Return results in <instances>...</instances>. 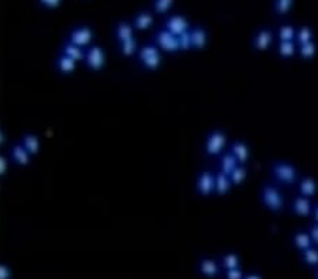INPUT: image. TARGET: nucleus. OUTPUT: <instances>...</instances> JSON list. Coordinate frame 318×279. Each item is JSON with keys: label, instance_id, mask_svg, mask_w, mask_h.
<instances>
[{"label": "nucleus", "instance_id": "nucleus-1", "mask_svg": "<svg viewBox=\"0 0 318 279\" xmlns=\"http://www.w3.org/2000/svg\"><path fill=\"white\" fill-rule=\"evenodd\" d=\"M270 175L276 184L283 186H296L300 179L297 167L287 161H274L273 164H270Z\"/></svg>", "mask_w": 318, "mask_h": 279}, {"label": "nucleus", "instance_id": "nucleus-2", "mask_svg": "<svg viewBox=\"0 0 318 279\" xmlns=\"http://www.w3.org/2000/svg\"><path fill=\"white\" fill-rule=\"evenodd\" d=\"M136 56H137V62L146 71H157L158 68L162 67V51L153 41L146 43L142 47H139V51H137Z\"/></svg>", "mask_w": 318, "mask_h": 279}, {"label": "nucleus", "instance_id": "nucleus-3", "mask_svg": "<svg viewBox=\"0 0 318 279\" xmlns=\"http://www.w3.org/2000/svg\"><path fill=\"white\" fill-rule=\"evenodd\" d=\"M260 201L263 206L272 213H281L285 210L286 202L279 186L273 184H264L260 189Z\"/></svg>", "mask_w": 318, "mask_h": 279}, {"label": "nucleus", "instance_id": "nucleus-4", "mask_svg": "<svg viewBox=\"0 0 318 279\" xmlns=\"http://www.w3.org/2000/svg\"><path fill=\"white\" fill-rule=\"evenodd\" d=\"M228 145V134L221 129L211 130L205 137L204 143V152L205 155L211 158H217L225 152V148Z\"/></svg>", "mask_w": 318, "mask_h": 279}, {"label": "nucleus", "instance_id": "nucleus-5", "mask_svg": "<svg viewBox=\"0 0 318 279\" xmlns=\"http://www.w3.org/2000/svg\"><path fill=\"white\" fill-rule=\"evenodd\" d=\"M151 41H153L163 52H167V54H179L180 52L177 35H174V34H171L170 31H167L166 28L162 27L160 30H157Z\"/></svg>", "mask_w": 318, "mask_h": 279}, {"label": "nucleus", "instance_id": "nucleus-6", "mask_svg": "<svg viewBox=\"0 0 318 279\" xmlns=\"http://www.w3.org/2000/svg\"><path fill=\"white\" fill-rule=\"evenodd\" d=\"M85 65L88 67V69L94 71V72H99L101 69H103L106 64V54L102 47L99 45L91 44L86 50H85Z\"/></svg>", "mask_w": 318, "mask_h": 279}, {"label": "nucleus", "instance_id": "nucleus-7", "mask_svg": "<svg viewBox=\"0 0 318 279\" xmlns=\"http://www.w3.org/2000/svg\"><path fill=\"white\" fill-rule=\"evenodd\" d=\"M163 28H166L174 35H181L183 33H187L191 28L190 20L184 14H171L166 17Z\"/></svg>", "mask_w": 318, "mask_h": 279}, {"label": "nucleus", "instance_id": "nucleus-8", "mask_svg": "<svg viewBox=\"0 0 318 279\" xmlns=\"http://www.w3.org/2000/svg\"><path fill=\"white\" fill-rule=\"evenodd\" d=\"M68 41L73 44L78 45L81 48H88L92 44L94 39V30L88 26H79L71 30V33L68 34Z\"/></svg>", "mask_w": 318, "mask_h": 279}, {"label": "nucleus", "instance_id": "nucleus-9", "mask_svg": "<svg viewBox=\"0 0 318 279\" xmlns=\"http://www.w3.org/2000/svg\"><path fill=\"white\" fill-rule=\"evenodd\" d=\"M274 41V31L272 28L263 27L260 30H257L253 38H252V45L257 52H264L268 51Z\"/></svg>", "mask_w": 318, "mask_h": 279}, {"label": "nucleus", "instance_id": "nucleus-10", "mask_svg": "<svg viewBox=\"0 0 318 279\" xmlns=\"http://www.w3.org/2000/svg\"><path fill=\"white\" fill-rule=\"evenodd\" d=\"M197 193L202 197H209L214 195V171L209 169H202L198 173L196 181Z\"/></svg>", "mask_w": 318, "mask_h": 279}, {"label": "nucleus", "instance_id": "nucleus-11", "mask_svg": "<svg viewBox=\"0 0 318 279\" xmlns=\"http://www.w3.org/2000/svg\"><path fill=\"white\" fill-rule=\"evenodd\" d=\"M188 34H190L191 50L201 51L207 47L208 39H209L207 28L202 27V26H194V27L191 26Z\"/></svg>", "mask_w": 318, "mask_h": 279}, {"label": "nucleus", "instance_id": "nucleus-12", "mask_svg": "<svg viewBox=\"0 0 318 279\" xmlns=\"http://www.w3.org/2000/svg\"><path fill=\"white\" fill-rule=\"evenodd\" d=\"M313 202L311 199H308L306 196L298 195L296 197H293V201L290 203V210L298 217H308L311 216V212H313Z\"/></svg>", "mask_w": 318, "mask_h": 279}, {"label": "nucleus", "instance_id": "nucleus-13", "mask_svg": "<svg viewBox=\"0 0 318 279\" xmlns=\"http://www.w3.org/2000/svg\"><path fill=\"white\" fill-rule=\"evenodd\" d=\"M228 151L242 165H246V164L249 162V160H251V150H249L248 144L243 143L242 140H235V141H232V143L229 144Z\"/></svg>", "mask_w": 318, "mask_h": 279}, {"label": "nucleus", "instance_id": "nucleus-14", "mask_svg": "<svg viewBox=\"0 0 318 279\" xmlns=\"http://www.w3.org/2000/svg\"><path fill=\"white\" fill-rule=\"evenodd\" d=\"M297 190H298V195L306 196L308 199H311L318 193V182L313 176H303L298 179L297 182Z\"/></svg>", "mask_w": 318, "mask_h": 279}, {"label": "nucleus", "instance_id": "nucleus-15", "mask_svg": "<svg viewBox=\"0 0 318 279\" xmlns=\"http://www.w3.org/2000/svg\"><path fill=\"white\" fill-rule=\"evenodd\" d=\"M231 189H232V184L228 175L217 169L214 172V193L218 196H225L228 195Z\"/></svg>", "mask_w": 318, "mask_h": 279}, {"label": "nucleus", "instance_id": "nucleus-16", "mask_svg": "<svg viewBox=\"0 0 318 279\" xmlns=\"http://www.w3.org/2000/svg\"><path fill=\"white\" fill-rule=\"evenodd\" d=\"M153 24H154V16H153L149 10L139 11V13L134 16L133 22H132V26H133L134 30H137V31L149 30Z\"/></svg>", "mask_w": 318, "mask_h": 279}, {"label": "nucleus", "instance_id": "nucleus-17", "mask_svg": "<svg viewBox=\"0 0 318 279\" xmlns=\"http://www.w3.org/2000/svg\"><path fill=\"white\" fill-rule=\"evenodd\" d=\"M30 158H31V155L23 148V145L20 143H16V144H13L10 147L9 160L11 162H14L17 165H27L28 162H30Z\"/></svg>", "mask_w": 318, "mask_h": 279}, {"label": "nucleus", "instance_id": "nucleus-18", "mask_svg": "<svg viewBox=\"0 0 318 279\" xmlns=\"http://www.w3.org/2000/svg\"><path fill=\"white\" fill-rule=\"evenodd\" d=\"M113 33H115V38H116L117 44H120V43L126 41V39L134 38V28L132 26V23L129 22L117 23L116 26H115Z\"/></svg>", "mask_w": 318, "mask_h": 279}, {"label": "nucleus", "instance_id": "nucleus-19", "mask_svg": "<svg viewBox=\"0 0 318 279\" xmlns=\"http://www.w3.org/2000/svg\"><path fill=\"white\" fill-rule=\"evenodd\" d=\"M238 165H239L238 160H236V158H235V156L232 155L229 151H225V152L221 154L219 158H218V162H217L218 171L226 173V175H229V173L232 172V169H234L235 167H238Z\"/></svg>", "mask_w": 318, "mask_h": 279}, {"label": "nucleus", "instance_id": "nucleus-20", "mask_svg": "<svg viewBox=\"0 0 318 279\" xmlns=\"http://www.w3.org/2000/svg\"><path fill=\"white\" fill-rule=\"evenodd\" d=\"M60 52H61V54H64V55H67L68 58L74 59L75 62L84 61V58H85V50H84V48H81V47H78V45H75V44H73V43H69L68 39H65V41H64V44H62Z\"/></svg>", "mask_w": 318, "mask_h": 279}, {"label": "nucleus", "instance_id": "nucleus-21", "mask_svg": "<svg viewBox=\"0 0 318 279\" xmlns=\"http://www.w3.org/2000/svg\"><path fill=\"white\" fill-rule=\"evenodd\" d=\"M198 271L205 278H215L219 274V265L212 258H201L198 263Z\"/></svg>", "mask_w": 318, "mask_h": 279}, {"label": "nucleus", "instance_id": "nucleus-22", "mask_svg": "<svg viewBox=\"0 0 318 279\" xmlns=\"http://www.w3.org/2000/svg\"><path fill=\"white\" fill-rule=\"evenodd\" d=\"M20 144L23 145V148L27 151L30 155L37 154L40 150V140L37 135L31 134V133H26L22 135L20 138Z\"/></svg>", "mask_w": 318, "mask_h": 279}, {"label": "nucleus", "instance_id": "nucleus-23", "mask_svg": "<svg viewBox=\"0 0 318 279\" xmlns=\"http://www.w3.org/2000/svg\"><path fill=\"white\" fill-rule=\"evenodd\" d=\"M56 68L61 73L67 75V73H73L74 71H75V68H77V62L60 52L58 56L56 58Z\"/></svg>", "mask_w": 318, "mask_h": 279}, {"label": "nucleus", "instance_id": "nucleus-24", "mask_svg": "<svg viewBox=\"0 0 318 279\" xmlns=\"http://www.w3.org/2000/svg\"><path fill=\"white\" fill-rule=\"evenodd\" d=\"M291 240H293V246L296 247L298 251L307 250V248H310V247L313 246V241L310 238L308 231H303V230L296 231V233L293 234V238H291Z\"/></svg>", "mask_w": 318, "mask_h": 279}, {"label": "nucleus", "instance_id": "nucleus-25", "mask_svg": "<svg viewBox=\"0 0 318 279\" xmlns=\"http://www.w3.org/2000/svg\"><path fill=\"white\" fill-rule=\"evenodd\" d=\"M296 28L291 24H281L276 33V38L279 43H285V41H294L296 39Z\"/></svg>", "mask_w": 318, "mask_h": 279}, {"label": "nucleus", "instance_id": "nucleus-26", "mask_svg": "<svg viewBox=\"0 0 318 279\" xmlns=\"http://www.w3.org/2000/svg\"><path fill=\"white\" fill-rule=\"evenodd\" d=\"M314 41V31L310 26H300L296 28V39L294 43L297 45H303L306 43Z\"/></svg>", "mask_w": 318, "mask_h": 279}, {"label": "nucleus", "instance_id": "nucleus-27", "mask_svg": "<svg viewBox=\"0 0 318 279\" xmlns=\"http://www.w3.org/2000/svg\"><path fill=\"white\" fill-rule=\"evenodd\" d=\"M277 55L280 58H285V59H289V58H293V56L297 54V44L294 41H285V43H279L277 44Z\"/></svg>", "mask_w": 318, "mask_h": 279}, {"label": "nucleus", "instance_id": "nucleus-28", "mask_svg": "<svg viewBox=\"0 0 318 279\" xmlns=\"http://www.w3.org/2000/svg\"><path fill=\"white\" fill-rule=\"evenodd\" d=\"M318 47L315 44V41H310V43H306L303 45H297V54L302 56L303 59L306 61H310L313 59L314 56L317 55Z\"/></svg>", "mask_w": 318, "mask_h": 279}, {"label": "nucleus", "instance_id": "nucleus-29", "mask_svg": "<svg viewBox=\"0 0 318 279\" xmlns=\"http://www.w3.org/2000/svg\"><path fill=\"white\" fill-rule=\"evenodd\" d=\"M229 179H231V184L232 186H239L245 182L246 176H248V171H246L245 165L239 164L238 167H235L232 169V172L228 175Z\"/></svg>", "mask_w": 318, "mask_h": 279}, {"label": "nucleus", "instance_id": "nucleus-30", "mask_svg": "<svg viewBox=\"0 0 318 279\" xmlns=\"http://www.w3.org/2000/svg\"><path fill=\"white\" fill-rule=\"evenodd\" d=\"M137 51H139V44H137L136 38L126 39V41H123V43L119 44V52L123 56H128V58L129 56H133L137 54Z\"/></svg>", "mask_w": 318, "mask_h": 279}, {"label": "nucleus", "instance_id": "nucleus-31", "mask_svg": "<svg viewBox=\"0 0 318 279\" xmlns=\"http://www.w3.org/2000/svg\"><path fill=\"white\" fill-rule=\"evenodd\" d=\"M294 0H273V11L277 16H287L293 9Z\"/></svg>", "mask_w": 318, "mask_h": 279}, {"label": "nucleus", "instance_id": "nucleus-32", "mask_svg": "<svg viewBox=\"0 0 318 279\" xmlns=\"http://www.w3.org/2000/svg\"><path fill=\"white\" fill-rule=\"evenodd\" d=\"M302 260L307 264L308 267H318V248L311 246L307 250H303Z\"/></svg>", "mask_w": 318, "mask_h": 279}, {"label": "nucleus", "instance_id": "nucleus-33", "mask_svg": "<svg viewBox=\"0 0 318 279\" xmlns=\"http://www.w3.org/2000/svg\"><path fill=\"white\" fill-rule=\"evenodd\" d=\"M175 0H153V11L158 16H166L173 9Z\"/></svg>", "mask_w": 318, "mask_h": 279}, {"label": "nucleus", "instance_id": "nucleus-34", "mask_svg": "<svg viewBox=\"0 0 318 279\" xmlns=\"http://www.w3.org/2000/svg\"><path fill=\"white\" fill-rule=\"evenodd\" d=\"M221 264H222V267L225 271L234 268H240V258L239 255L235 254V252H228V254H225L222 257Z\"/></svg>", "mask_w": 318, "mask_h": 279}, {"label": "nucleus", "instance_id": "nucleus-35", "mask_svg": "<svg viewBox=\"0 0 318 279\" xmlns=\"http://www.w3.org/2000/svg\"><path fill=\"white\" fill-rule=\"evenodd\" d=\"M190 31V30H188ZM183 33L181 35H177L179 38V47H180V52H185V51L191 50V41H190V34Z\"/></svg>", "mask_w": 318, "mask_h": 279}, {"label": "nucleus", "instance_id": "nucleus-36", "mask_svg": "<svg viewBox=\"0 0 318 279\" xmlns=\"http://www.w3.org/2000/svg\"><path fill=\"white\" fill-rule=\"evenodd\" d=\"M243 276H245V274H243V271L240 268L228 269L225 272V278L226 279H243Z\"/></svg>", "mask_w": 318, "mask_h": 279}, {"label": "nucleus", "instance_id": "nucleus-37", "mask_svg": "<svg viewBox=\"0 0 318 279\" xmlns=\"http://www.w3.org/2000/svg\"><path fill=\"white\" fill-rule=\"evenodd\" d=\"M310 238L313 241V246L318 247V223H313L310 226V229L307 230Z\"/></svg>", "mask_w": 318, "mask_h": 279}, {"label": "nucleus", "instance_id": "nucleus-38", "mask_svg": "<svg viewBox=\"0 0 318 279\" xmlns=\"http://www.w3.org/2000/svg\"><path fill=\"white\" fill-rule=\"evenodd\" d=\"M39 3L45 9H56L61 5V0H39Z\"/></svg>", "mask_w": 318, "mask_h": 279}, {"label": "nucleus", "instance_id": "nucleus-39", "mask_svg": "<svg viewBox=\"0 0 318 279\" xmlns=\"http://www.w3.org/2000/svg\"><path fill=\"white\" fill-rule=\"evenodd\" d=\"M7 160H6L5 156H2L0 155V176L2 175H5L6 172V169H7Z\"/></svg>", "mask_w": 318, "mask_h": 279}, {"label": "nucleus", "instance_id": "nucleus-40", "mask_svg": "<svg viewBox=\"0 0 318 279\" xmlns=\"http://www.w3.org/2000/svg\"><path fill=\"white\" fill-rule=\"evenodd\" d=\"M311 216H313L314 223H318V205H314L313 212H311Z\"/></svg>", "mask_w": 318, "mask_h": 279}, {"label": "nucleus", "instance_id": "nucleus-41", "mask_svg": "<svg viewBox=\"0 0 318 279\" xmlns=\"http://www.w3.org/2000/svg\"><path fill=\"white\" fill-rule=\"evenodd\" d=\"M243 279H263L262 275L259 274H255V272H252V274H248L243 276Z\"/></svg>", "mask_w": 318, "mask_h": 279}, {"label": "nucleus", "instance_id": "nucleus-42", "mask_svg": "<svg viewBox=\"0 0 318 279\" xmlns=\"http://www.w3.org/2000/svg\"><path fill=\"white\" fill-rule=\"evenodd\" d=\"M315 278L318 279V269H317V274H315Z\"/></svg>", "mask_w": 318, "mask_h": 279}]
</instances>
